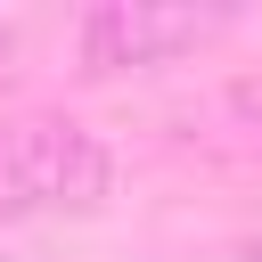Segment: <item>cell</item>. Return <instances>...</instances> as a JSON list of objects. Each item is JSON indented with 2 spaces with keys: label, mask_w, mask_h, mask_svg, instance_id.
Segmentation results:
<instances>
[{
  "label": "cell",
  "mask_w": 262,
  "mask_h": 262,
  "mask_svg": "<svg viewBox=\"0 0 262 262\" xmlns=\"http://www.w3.org/2000/svg\"><path fill=\"white\" fill-rule=\"evenodd\" d=\"M115 164L98 131L74 115H25L0 131V221H41V213H90L106 196Z\"/></svg>",
  "instance_id": "obj_1"
},
{
  "label": "cell",
  "mask_w": 262,
  "mask_h": 262,
  "mask_svg": "<svg viewBox=\"0 0 262 262\" xmlns=\"http://www.w3.org/2000/svg\"><path fill=\"white\" fill-rule=\"evenodd\" d=\"M229 25V8H188V0H98L74 25V57L82 74H139V66H172L188 49H205Z\"/></svg>",
  "instance_id": "obj_2"
},
{
  "label": "cell",
  "mask_w": 262,
  "mask_h": 262,
  "mask_svg": "<svg viewBox=\"0 0 262 262\" xmlns=\"http://www.w3.org/2000/svg\"><path fill=\"white\" fill-rule=\"evenodd\" d=\"M237 115H254V123H262V90H237Z\"/></svg>",
  "instance_id": "obj_3"
},
{
  "label": "cell",
  "mask_w": 262,
  "mask_h": 262,
  "mask_svg": "<svg viewBox=\"0 0 262 262\" xmlns=\"http://www.w3.org/2000/svg\"><path fill=\"white\" fill-rule=\"evenodd\" d=\"M246 262H262V237H254V246H246Z\"/></svg>",
  "instance_id": "obj_4"
}]
</instances>
